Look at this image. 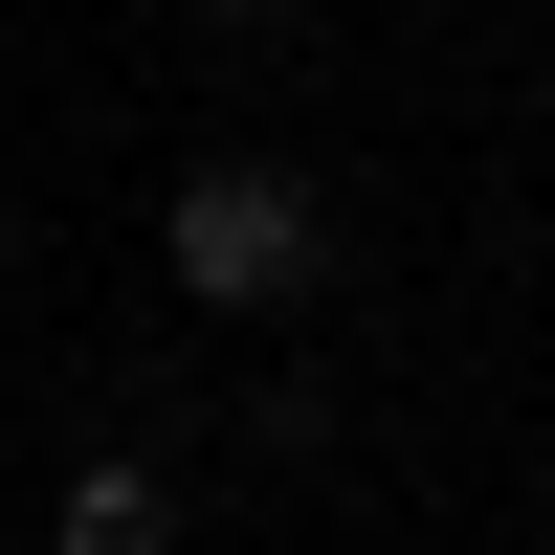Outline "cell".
I'll return each instance as SVG.
<instances>
[{"label":"cell","mask_w":555,"mask_h":555,"mask_svg":"<svg viewBox=\"0 0 555 555\" xmlns=\"http://www.w3.org/2000/svg\"><path fill=\"white\" fill-rule=\"evenodd\" d=\"M44 555H178V467H67L44 489Z\"/></svg>","instance_id":"7a4b0ae2"},{"label":"cell","mask_w":555,"mask_h":555,"mask_svg":"<svg viewBox=\"0 0 555 555\" xmlns=\"http://www.w3.org/2000/svg\"><path fill=\"white\" fill-rule=\"evenodd\" d=\"M178 23H289V0H178Z\"/></svg>","instance_id":"3957f363"},{"label":"cell","mask_w":555,"mask_h":555,"mask_svg":"<svg viewBox=\"0 0 555 555\" xmlns=\"http://www.w3.org/2000/svg\"><path fill=\"white\" fill-rule=\"evenodd\" d=\"M156 267H178V311L267 334V311L334 267V222H311V178H289V156H178V201H156Z\"/></svg>","instance_id":"6da1fadb"}]
</instances>
